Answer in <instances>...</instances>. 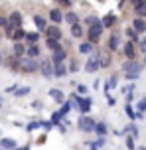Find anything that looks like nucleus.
<instances>
[{
    "instance_id": "1",
    "label": "nucleus",
    "mask_w": 146,
    "mask_h": 150,
    "mask_svg": "<svg viewBox=\"0 0 146 150\" xmlns=\"http://www.w3.org/2000/svg\"><path fill=\"white\" fill-rule=\"evenodd\" d=\"M121 69H123V77L126 79V81H136L140 75H142V69H144V65L140 63V61L136 59H124L123 63H121Z\"/></svg>"
},
{
    "instance_id": "2",
    "label": "nucleus",
    "mask_w": 146,
    "mask_h": 150,
    "mask_svg": "<svg viewBox=\"0 0 146 150\" xmlns=\"http://www.w3.org/2000/svg\"><path fill=\"white\" fill-rule=\"evenodd\" d=\"M38 67H39V59H32V57H18V73H24V75H34L38 73Z\"/></svg>"
},
{
    "instance_id": "3",
    "label": "nucleus",
    "mask_w": 146,
    "mask_h": 150,
    "mask_svg": "<svg viewBox=\"0 0 146 150\" xmlns=\"http://www.w3.org/2000/svg\"><path fill=\"white\" fill-rule=\"evenodd\" d=\"M103 34H105V30H103L101 22L95 24V26H91V28H85V40H87L89 44H93V45H97L101 42Z\"/></svg>"
},
{
    "instance_id": "4",
    "label": "nucleus",
    "mask_w": 146,
    "mask_h": 150,
    "mask_svg": "<svg viewBox=\"0 0 146 150\" xmlns=\"http://www.w3.org/2000/svg\"><path fill=\"white\" fill-rule=\"evenodd\" d=\"M95 122H97V120L93 119L91 115H79V119L75 120L77 128H79L81 132H85V134H91L93 130H95Z\"/></svg>"
},
{
    "instance_id": "5",
    "label": "nucleus",
    "mask_w": 146,
    "mask_h": 150,
    "mask_svg": "<svg viewBox=\"0 0 146 150\" xmlns=\"http://www.w3.org/2000/svg\"><path fill=\"white\" fill-rule=\"evenodd\" d=\"M121 34L116 30H111V34H109V38H107V47L105 50H109L111 53H116L118 50H121Z\"/></svg>"
},
{
    "instance_id": "6",
    "label": "nucleus",
    "mask_w": 146,
    "mask_h": 150,
    "mask_svg": "<svg viewBox=\"0 0 146 150\" xmlns=\"http://www.w3.org/2000/svg\"><path fill=\"white\" fill-rule=\"evenodd\" d=\"M69 59V50L67 47H59V50H55V52L49 53V61L57 65V63H65V61Z\"/></svg>"
},
{
    "instance_id": "7",
    "label": "nucleus",
    "mask_w": 146,
    "mask_h": 150,
    "mask_svg": "<svg viewBox=\"0 0 146 150\" xmlns=\"http://www.w3.org/2000/svg\"><path fill=\"white\" fill-rule=\"evenodd\" d=\"M38 71L42 73V77H44V79H54V63L49 61V57H47V59H42V57H39V67H38Z\"/></svg>"
},
{
    "instance_id": "8",
    "label": "nucleus",
    "mask_w": 146,
    "mask_h": 150,
    "mask_svg": "<svg viewBox=\"0 0 146 150\" xmlns=\"http://www.w3.org/2000/svg\"><path fill=\"white\" fill-rule=\"evenodd\" d=\"M116 24H118V16L115 12H107V14L101 18V26H103V30H115Z\"/></svg>"
},
{
    "instance_id": "9",
    "label": "nucleus",
    "mask_w": 146,
    "mask_h": 150,
    "mask_svg": "<svg viewBox=\"0 0 146 150\" xmlns=\"http://www.w3.org/2000/svg\"><path fill=\"white\" fill-rule=\"evenodd\" d=\"M95 57H97V61H99L101 69H109L111 63H113V59H111V52H109V50H99V52H95Z\"/></svg>"
},
{
    "instance_id": "10",
    "label": "nucleus",
    "mask_w": 146,
    "mask_h": 150,
    "mask_svg": "<svg viewBox=\"0 0 146 150\" xmlns=\"http://www.w3.org/2000/svg\"><path fill=\"white\" fill-rule=\"evenodd\" d=\"M44 38H51V40H57V42H63V30L55 24H47L46 32H44Z\"/></svg>"
},
{
    "instance_id": "11",
    "label": "nucleus",
    "mask_w": 146,
    "mask_h": 150,
    "mask_svg": "<svg viewBox=\"0 0 146 150\" xmlns=\"http://www.w3.org/2000/svg\"><path fill=\"white\" fill-rule=\"evenodd\" d=\"M75 111H79V115H91L93 111V99L87 95V97H79V105H77Z\"/></svg>"
},
{
    "instance_id": "12",
    "label": "nucleus",
    "mask_w": 146,
    "mask_h": 150,
    "mask_svg": "<svg viewBox=\"0 0 146 150\" xmlns=\"http://www.w3.org/2000/svg\"><path fill=\"white\" fill-rule=\"evenodd\" d=\"M47 22L49 24H55V26H61L63 24V10L61 8H49V14H47Z\"/></svg>"
},
{
    "instance_id": "13",
    "label": "nucleus",
    "mask_w": 146,
    "mask_h": 150,
    "mask_svg": "<svg viewBox=\"0 0 146 150\" xmlns=\"http://www.w3.org/2000/svg\"><path fill=\"white\" fill-rule=\"evenodd\" d=\"M6 20H8V26L10 28H20L22 22H24V16H22L20 10H12V12H8Z\"/></svg>"
},
{
    "instance_id": "14",
    "label": "nucleus",
    "mask_w": 146,
    "mask_h": 150,
    "mask_svg": "<svg viewBox=\"0 0 146 150\" xmlns=\"http://www.w3.org/2000/svg\"><path fill=\"white\" fill-rule=\"evenodd\" d=\"M32 24H34V28H36L39 34H44L49 22H47L46 16H42V14H32Z\"/></svg>"
},
{
    "instance_id": "15",
    "label": "nucleus",
    "mask_w": 146,
    "mask_h": 150,
    "mask_svg": "<svg viewBox=\"0 0 146 150\" xmlns=\"http://www.w3.org/2000/svg\"><path fill=\"white\" fill-rule=\"evenodd\" d=\"M83 69L85 71H87V73H97V71H99V61H97V57H95V52L91 53V55H89V59H85V63H83Z\"/></svg>"
},
{
    "instance_id": "16",
    "label": "nucleus",
    "mask_w": 146,
    "mask_h": 150,
    "mask_svg": "<svg viewBox=\"0 0 146 150\" xmlns=\"http://www.w3.org/2000/svg\"><path fill=\"white\" fill-rule=\"evenodd\" d=\"M121 50H123V53H124V57H126V59H136V50H138L136 44H132V42L126 40V42L121 45Z\"/></svg>"
},
{
    "instance_id": "17",
    "label": "nucleus",
    "mask_w": 146,
    "mask_h": 150,
    "mask_svg": "<svg viewBox=\"0 0 146 150\" xmlns=\"http://www.w3.org/2000/svg\"><path fill=\"white\" fill-rule=\"evenodd\" d=\"M63 22L67 24V26H73V24L81 22V16H79V12H75V10H63Z\"/></svg>"
},
{
    "instance_id": "18",
    "label": "nucleus",
    "mask_w": 146,
    "mask_h": 150,
    "mask_svg": "<svg viewBox=\"0 0 146 150\" xmlns=\"http://www.w3.org/2000/svg\"><path fill=\"white\" fill-rule=\"evenodd\" d=\"M130 28L136 32L138 36H144V34H146V18H136V16H134Z\"/></svg>"
},
{
    "instance_id": "19",
    "label": "nucleus",
    "mask_w": 146,
    "mask_h": 150,
    "mask_svg": "<svg viewBox=\"0 0 146 150\" xmlns=\"http://www.w3.org/2000/svg\"><path fill=\"white\" fill-rule=\"evenodd\" d=\"M26 57L39 59V57H42V45H39V44H30V45H26Z\"/></svg>"
},
{
    "instance_id": "20",
    "label": "nucleus",
    "mask_w": 146,
    "mask_h": 150,
    "mask_svg": "<svg viewBox=\"0 0 146 150\" xmlns=\"http://www.w3.org/2000/svg\"><path fill=\"white\" fill-rule=\"evenodd\" d=\"M42 36H44V34H39L38 30H28V32H26V38H24V44H26V45L39 44V42H42Z\"/></svg>"
},
{
    "instance_id": "21",
    "label": "nucleus",
    "mask_w": 146,
    "mask_h": 150,
    "mask_svg": "<svg viewBox=\"0 0 146 150\" xmlns=\"http://www.w3.org/2000/svg\"><path fill=\"white\" fill-rule=\"evenodd\" d=\"M69 34L73 40H85V28L81 26V22L73 24V26H69Z\"/></svg>"
},
{
    "instance_id": "22",
    "label": "nucleus",
    "mask_w": 146,
    "mask_h": 150,
    "mask_svg": "<svg viewBox=\"0 0 146 150\" xmlns=\"http://www.w3.org/2000/svg\"><path fill=\"white\" fill-rule=\"evenodd\" d=\"M47 95H49V99L54 101L55 105H61L63 101H65V93H63L61 89H57V87H54V89L47 91Z\"/></svg>"
},
{
    "instance_id": "23",
    "label": "nucleus",
    "mask_w": 146,
    "mask_h": 150,
    "mask_svg": "<svg viewBox=\"0 0 146 150\" xmlns=\"http://www.w3.org/2000/svg\"><path fill=\"white\" fill-rule=\"evenodd\" d=\"M93 52H95V45L89 44L87 40H81V44L77 45V53L79 55H91Z\"/></svg>"
},
{
    "instance_id": "24",
    "label": "nucleus",
    "mask_w": 146,
    "mask_h": 150,
    "mask_svg": "<svg viewBox=\"0 0 146 150\" xmlns=\"http://www.w3.org/2000/svg\"><path fill=\"white\" fill-rule=\"evenodd\" d=\"M12 55L14 57H24L26 55V44L24 42H12Z\"/></svg>"
},
{
    "instance_id": "25",
    "label": "nucleus",
    "mask_w": 146,
    "mask_h": 150,
    "mask_svg": "<svg viewBox=\"0 0 146 150\" xmlns=\"http://www.w3.org/2000/svg\"><path fill=\"white\" fill-rule=\"evenodd\" d=\"M65 75H69L65 63H57V65H54V79H63Z\"/></svg>"
},
{
    "instance_id": "26",
    "label": "nucleus",
    "mask_w": 146,
    "mask_h": 150,
    "mask_svg": "<svg viewBox=\"0 0 146 150\" xmlns=\"http://www.w3.org/2000/svg\"><path fill=\"white\" fill-rule=\"evenodd\" d=\"M44 47H46L47 52L51 53V52H55V50L63 47V45H61V42H57V40H51V38H44Z\"/></svg>"
},
{
    "instance_id": "27",
    "label": "nucleus",
    "mask_w": 146,
    "mask_h": 150,
    "mask_svg": "<svg viewBox=\"0 0 146 150\" xmlns=\"http://www.w3.org/2000/svg\"><path fill=\"white\" fill-rule=\"evenodd\" d=\"M97 136H107L109 134V125L105 122V120H97L95 122V130H93Z\"/></svg>"
},
{
    "instance_id": "28",
    "label": "nucleus",
    "mask_w": 146,
    "mask_h": 150,
    "mask_svg": "<svg viewBox=\"0 0 146 150\" xmlns=\"http://www.w3.org/2000/svg\"><path fill=\"white\" fill-rule=\"evenodd\" d=\"M26 32H28V30H26L24 26H20V28H14L10 42H24V38H26Z\"/></svg>"
},
{
    "instance_id": "29",
    "label": "nucleus",
    "mask_w": 146,
    "mask_h": 150,
    "mask_svg": "<svg viewBox=\"0 0 146 150\" xmlns=\"http://www.w3.org/2000/svg\"><path fill=\"white\" fill-rule=\"evenodd\" d=\"M30 93H32V87H30V85H18L12 95H14V97H18V99H22V97H28Z\"/></svg>"
},
{
    "instance_id": "30",
    "label": "nucleus",
    "mask_w": 146,
    "mask_h": 150,
    "mask_svg": "<svg viewBox=\"0 0 146 150\" xmlns=\"http://www.w3.org/2000/svg\"><path fill=\"white\" fill-rule=\"evenodd\" d=\"M18 144H16V138H10V136H4V138H0V148L2 150H12L16 148Z\"/></svg>"
},
{
    "instance_id": "31",
    "label": "nucleus",
    "mask_w": 146,
    "mask_h": 150,
    "mask_svg": "<svg viewBox=\"0 0 146 150\" xmlns=\"http://www.w3.org/2000/svg\"><path fill=\"white\" fill-rule=\"evenodd\" d=\"M101 22V18L97 14H87L83 18V26L85 28H91V26H95V24H99Z\"/></svg>"
},
{
    "instance_id": "32",
    "label": "nucleus",
    "mask_w": 146,
    "mask_h": 150,
    "mask_svg": "<svg viewBox=\"0 0 146 150\" xmlns=\"http://www.w3.org/2000/svg\"><path fill=\"white\" fill-rule=\"evenodd\" d=\"M105 144H107V138H105V136H97L95 140L89 142V148H91V150H101Z\"/></svg>"
},
{
    "instance_id": "33",
    "label": "nucleus",
    "mask_w": 146,
    "mask_h": 150,
    "mask_svg": "<svg viewBox=\"0 0 146 150\" xmlns=\"http://www.w3.org/2000/svg\"><path fill=\"white\" fill-rule=\"evenodd\" d=\"M65 65H67V71H69V73H77V71H79V59H77V57H71L69 55V59L65 61Z\"/></svg>"
},
{
    "instance_id": "34",
    "label": "nucleus",
    "mask_w": 146,
    "mask_h": 150,
    "mask_svg": "<svg viewBox=\"0 0 146 150\" xmlns=\"http://www.w3.org/2000/svg\"><path fill=\"white\" fill-rule=\"evenodd\" d=\"M124 36H126V40H128V42H132V44H138V40H140V36H138L134 30H132L130 26L124 30Z\"/></svg>"
},
{
    "instance_id": "35",
    "label": "nucleus",
    "mask_w": 146,
    "mask_h": 150,
    "mask_svg": "<svg viewBox=\"0 0 146 150\" xmlns=\"http://www.w3.org/2000/svg\"><path fill=\"white\" fill-rule=\"evenodd\" d=\"M63 119H65V117H63V115H61L59 111H54L51 115H49V122H51L54 127H57V125H61V122H63Z\"/></svg>"
},
{
    "instance_id": "36",
    "label": "nucleus",
    "mask_w": 146,
    "mask_h": 150,
    "mask_svg": "<svg viewBox=\"0 0 146 150\" xmlns=\"http://www.w3.org/2000/svg\"><path fill=\"white\" fill-rule=\"evenodd\" d=\"M124 115L128 117V120H134L136 122V111H134V105L132 103H126L124 105Z\"/></svg>"
},
{
    "instance_id": "37",
    "label": "nucleus",
    "mask_w": 146,
    "mask_h": 150,
    "mask_svg": "<svg viewBox=\"0 0 146 150\" xmlns=\"http://www.w3.org/2000/svg\"><path fill=\"white\" fill-rule=\"evenodd\" d=\"M132 10H134V16H136V18H146V0L140 2L138 6H134Z\"/></svg>"
},
{
    "instance_id": "38",
    "label": "nucleus",
    "mask_w": 146,
    "mask_h": 150,
    "mask_svg": "<svg viewBox=\"0 0 146 150\" xmlns=\"http://www.w3.org/2000/svg\"><path fill=\"white\" fill-rule=\"evenodd\" d=\"M24 128H26V132H34V130H38V128H42V125H39V119H36V120H30L28 125H24Z\"/></svg>"
},
{
    "instance_id": "39",
    "label": "nucleus",
    "mask_w": 146,
    "mask_h": 150,
    "mask_svg": "<svg viewBox=\"0 0 146 150\" xmlns=\"http://www.w3.org/2000/svg\"><path fill=\"white\" fill-rule=\"evenodd\" d=\"M75 93L79 95V97H87V95H89V87L83 85V83H77L75 85Z\"/></svg>"
},
{
    "instance_id": "40",
    "label": "nucleus",
    "mask_w": 146,
    "mask_h": 150,
    "mask_svg": "<svg viewBox=\"0 0 146 150\" xmlns=\"http://www.w3.org/2000/svg\"><path fill=\"white\" fill-rule=\"evenodd\" d=\"M57 111L61 112L63 117H67V115H69V112L73 111V109H71V105H69V101H67V99H65V101H63L61 105H59V109H57Z\"/></svg>"
},
{
    "instance_id": "41",
    "label": "nucleus",
    "mask_w": 146,
    "mask_h": 150,
    "mask_svg": "<svg viewBox=\"0 0 146 150\" xmlns=\"http://www.w3.org/2000/svg\"><path fill=\"white\" fill-rule=\"evenodd\" d=\"M54 2H55V6L61 8V10H69L71 4H73V0H54Z\"/></svg>"
},
{
    "instance_id": "42",
    "label": "nucleus",
    "mask_w": 146,
    "mask_h": 150,
    "mask_svg": "<svg viewBox=\"0 0 146 150\" xmlns=\"http://www.w3.org/2000/svg\"><path fill=\"white\" fill-rule=\"evenodd\" d=\"M124 146H126L128 150H134V148H136V144H134V136L124 134Z\"/></svg>"
},
{
    "instance_id": "43",
    "label": "nucleus",
    "mask_w": 146,
    "mask_h": 150,
    "mask_svg": "<svg viewBox=\"0 0 146 150\" xmlns=\"http://www.w3.org/2000/svg\"><path fill=\"white\" fill-rule=\"evenodd\" d=\"M67 101H69L71 109H77V105H79V95H77L75 91H73V93H71L69 97H67Z\"/></svg>"
},
{
    "instance_id": "44",
    "label": "nucleus",
    "mask_w": 146,
    "mask_h": 150,
    "mask_svg": "<svg viewBox=\"0 0 146 150\" xmlns=\"http://www.w3.org/2000/svg\"><path fill=\"white\" fill-rule=\"evenodd\" d=\"M39 125H42V128H44V132H51V130H54V125H51V122H49V119L47 120H39Z\"/></svg>"
},
{
    "instance_id": "45",
    "label": "nucleus",
    "mask_w": 146,
    "mask_h": 150,
    "mask_svg": "<svg viewBox=\"0 0 146 150\" xmlns=\"http://www.w3.org/2000/svg\"><path fill=\"white\" fill-rule=\"evenodd\" d=\"M136 112H140V115H144V112H146V97L140 99L138 103H136Z\"/></svg>"
},
{
    "instance_id": "46",
    "label": "nucleus",
    "mask_w": 146,
    "mask_h": 150,
    "mask_svg": "<svg viewBox=\"0 0 146 150\" xmlns=\"http://www.w3.org/2000/svg\"><path fill=\"white\" fill-rule=\"evenodd\" d=\"M30 107L34 109V111H42V109H44V101H42V99H34Z\"/></svg>"
},
{
    "instance_id": "47",
    "label": "nucleus",
    "mask_w": 146,
    "mask_h": 150,
    "mask_svg": "<svg viewBox=\"0 0 146 150\" xmlns=\"http://www.w3.org/2000/svg\"><path fill=\"white\" fill-rule=\"evenodd\" d=\"M107 81H109V87H111V89H116V85H118V75H111Z\"/></svg>"
},
{
    "instance_id": "48",
    "label": "nucleus",
    "mask_w": 146,
    "mask_h": 150,
    "mask_svg": "<svg viewBox=\"0 0 146 150\" xmlns=\"http://www.w3.org/2000/svg\"><path fill=\"white\" fill-rule=\"evenodd\" d=\"M136 47H138L142 53H146V36H140V40H138V44H136Z\"/></svg>"
},
{
    "instance_id": "49",
    "label": "nucleus",
    "mask_w": 146,
    "mask_h": 150,
    "mask_svg": "<svg viewBox=\"0 0 146 150\" xmlns=\"http://www.w3.org/2000/svg\"><path fill=\"white\" fill-rule=\"evenodd\" d=\"M6 26H8V20H6V16H4V14H0V30H4Z\"/></svg>"
},
{
    "instance_id": "50",
    "label": "nucleus",
    "mask_w": 146,
    "mask_h": 150,
    "mask_svg": "<svg viewBox=\"0 0 146 150\" xmlns=\"http://www.w3.org/2000/svg\"><path fill=\"white\" fill-rule=\"evenodd\" d=\"M16 87H18V83H12V85H8L6 89H4V93H10V95H12V93L16 91Z\"/></svg>"
},
{
    "instance_id": "51",
    "label": "nucleus",
    "mask_w": 146,
    "mask_h": 150,
    "mask_svg": "<svg viewBox=\"0 0 146 150\" xmlns=\"http://www.w3.org/2000/svg\"><path fill=\"white\" fill-rule=\"evenodd\" d=\"M105 97H107V105L109 107H115L116 105V99L115 97H111V95H105Z\"/></svg>"
},
{
    "instance_id": "52",
    "label": "nucleus",
    "mask_w": 146,
    "mask_h": 150,
    "mask_svg": "<svg viewBox=\"0 0 146 150\" xmlns=\"http://www.w3.org/2000/svg\"><path fill=\"white\" fill-rule=\"evenodd\" d=\"M46 140H47V132H44V134H42V136L38 138V140H36V144H44Z\"/></svg>"
},
{
    "instance_id": "53",
    "label": "nucleus",
    "mask_w": 146,
    "mask_h": 150,
    "mask_svg": "<svg viewBox=\"0 0 146 150\" xmlns=\"http://www.w3.org/2000/svg\"><path fill=\"white\" fill-rule=\"evenodd\" d=\"M55 128H57V130H59L61 134H65V132H67V127H65L63 122H61V125H57V127H55Z\"/></svg>"
},
{
    "instance_id": "54",
    "label": "nucleus",
    "mask_w": 146,
    "mask_h": 150,
    "mask_svg": "<svg viewBox=\"0 0 146 150\" xmlns=\"http://www.w3.org/2000/svg\"><path fill=\"white\" fill-rule=\"evenodd\" d=\"M124 99H126V103H132V99H134V91H132V93H126Z\"/></svg>"
},
{
    "instance_id": "55",
    "label": "nucleus",
    "mask_w": 146,
    "mask_h": 150,
    "mask_svg": "<svg viewBox=\"0 0 146 150\" xmlns=\"http://www.w3.org/2000/svg\"><path fill=\"white\" fill-rule=\"evenodd\" d=\"M101 87V79H95V81H93V89H99Z\"/></svg>"
},
{
    "instance_id": "56",
    "label": "nucleus",
    "mask_w": 146,
    "mask_h": 150,
    "mask_svg": "<svg viewBox=\"0 0 146 150\" xmlns=\"http://www.w3.org/2000/svg\"><path fill=\"white\" fill-rule=\"evenodd\" d=\"M128 2H130V4H132V8H134V6H138L140 2H144V0H128Z\"/></svg>"
},
{
    "instance_id": "57",
    "label": "nucleus",
    "mask_w": 146,
    "mask_h": 150,
    "mask_svg": "<svg viewBox=\"0 0 146 150\" xmlns=\"http://www.w3.org/2000/svg\"><path fill=\"white\" fill-rule=\"evenodd\" d=\"M2 61H4V53H2V50H0V67H2Z\"/></svg>"
},
{
    "instance_id": "58",
    "label": "nucleus",
    "mask_w": 146,
    "mask_h": 150,
    "mask_svg": "<svg viewBox=\"0 0 146 150\" xmlns=\"http://www.w3.org/2000/svg\"><path fill=\"white\" fill-rule=\"evenodd\" d=\"M22 150H32V148H30V144H26V146H22Z\"/></svg>"
},
{
    "instance_id": "59",
    "label": "nucleus",
    "mask_w": 146,
    "mask_h": 150,
    "mask_svg": "<svg viewBox=\"0 0 146 150\" xmlns=\"http://www.w3.org/2000/svg\"><path fill=\"white\" fill-rule=\"evenodd\" d=\"M134 150H146V146H136Z\"/></svg>"
},
{
    "instance_id": "60",
    "label": "nucleus",
    "mask_w": 146,
    "mask_h": 150,
    "mask_svg": "<svg viewBox=\"0 0 146 150\" xmlns=\"http://www.w3.org/2000/svg\"><path fill=\"white\" fill-rule=\"evenodd\" d=\"M12 150H22V146H16V148H12Z\"/></svg>"
},
{
    "instance_id": "61",
    "label": "nucleus",
    "mask_w": 146,
    "mask_h": 150,
    "mask_svg": "<svg viewBox=\"0 0 146 150\" xmlns=\"http://www.w3.org/2000/svg\"><path fill=\"white\" fill-rule=\"evenodd\" d=\"M142 65H144V67H146V53H144V63H142Z\"/></svg>"
},
{
    "instance_id": "62",
    "label": "nucleus",
    "mask_w": 146,
    "mask_h": 150,
    "mask_svg": "<svg viewBox=\"0 0 146 150\" xmlns=\"http://www.w3.org/2000/svg\"><path fill=\"white\" fill-rule=\"evenodd\" d=\"M0 109H2V97H0Z\"/></svg>"
},
{
    "instance_id": "63",
    "label": "nucleus",
    "mask_w": 146,
    "mask_h": 150,
    "mask_svg": "<svg viewBox=\"0 0 146 150\" xmlns=\"http://www.w3.org/2000/svg\"><path fill=\"white\" fill-rule=\"evenodd\" d=\"M97 2H107V0H97Z\"/></svg>"
}]
</instances>
